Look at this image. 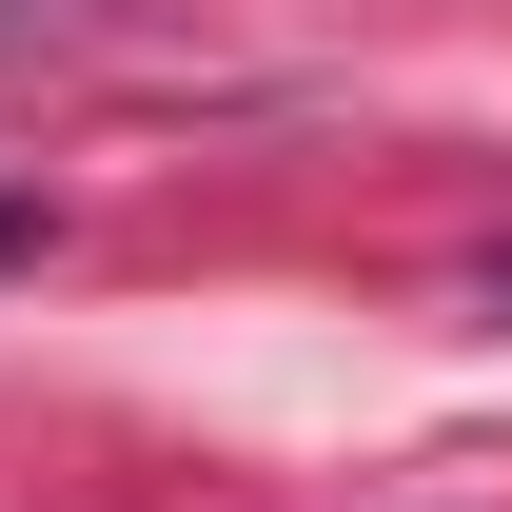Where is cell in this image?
Instances as JSON below:
<instances>
[{"label":"cell","instance_id":"cell-1","mask_svg":"<svg viewBox=\"0 0 512 512\" xmlns=\"http://www.w3.org/2000/svg\"><path fill=\"white\" fill-rule=\"evenodd\" d=\"M0 256H40V217H20V197H0Z\"/></svg>","mask_w":512,"mask_h":512}]
</instances>
